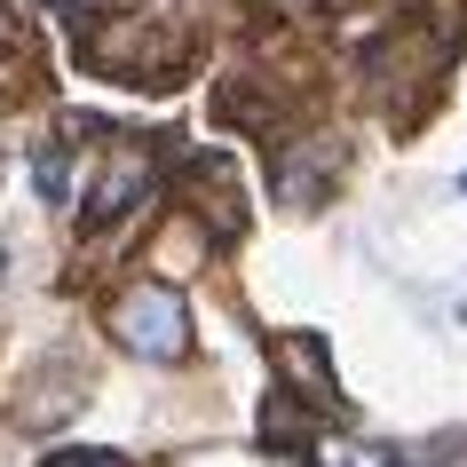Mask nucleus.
<instances>
[{"instance_id":"423d86ee","label":"nucleus","mask_w":467,"mask_h":467,"mask_svg":"<svg viewBox=\"0 0 467 467\" xmlns=\"http://www.w3.org/2000/svg\"><path fill=\"white\" fill-rule=\"evenodd\" d=\"M460 191H467V174H460Z\"/></svg>"},{"instance_id":"7ed1b4c3","label":"nucleus","mask_w":467,"mask_h":467,"mask_svg":"<svg viewBox=\"0 0 467 467\" xmlns=\"http://www.w3.org/2000/svg\"><path fill=\"white\" fill-rule=\"evenodd\" d=\"M309 467H396V460L380 451V443H317Z\"/></svg>"},{"instance_id":"f03ea898","label":"nucleus","mask_w":467,"mask_h":467,"mask_svg":"<svg viewBox=\"0 0 467 467\" xmlns=\"http://www.w3.org/2000/svg\"><path fill=\"white\" fill-rule=\"evenodd\" d=\"M143 191H150V159H143V150H119V159L96 174V198H88V214L111 222V214H127Z\"/></svg>"},{"instance_id":"20e7f679","label":"nucleus","mask_w":467,"mask_h":467,"mask_svg":"<svg viewBox=\"0 0 467 467\" xmlns=\"http://www.w3.org/2000/svg\"><path fill=\"white\" fill-rule=\"evenodd\" d=\"M32 174H40V191H48V198H72V159H64V143H40Z\"/></svg>"},{"instance_id":"39448f33","label":"nucleus","mask_w":467,"mask_h":467,"mask_svg":"<svg viewBox=\"0 0 467 467\" xmlns=\"http://www.w3.org/2000/svg\"><path fill=\"white\" fill-rule=\"evenodd\" d=\"M48 467H119V460H111V451H56Z\"/></svg>"},{"instance_id":"f257e3e1","label":"nucleus","mask_w":467,"mask_h":467,"mask_svg":"<svg viewBox=\"0 0 467 467\" xmlns=\"http://www.w3.org/2000/svg\"><path fill=\"white\" fill-rule=\"evenodd\" d=\"M111 333H119V348H135V357H150V365H174L182 348H191V309H182V294L174 285H127L119 301H111Z\"/></svg>"},{"instance_id":"0eeeda50","label":"nucleus","mask_w":467,"mask_h":467,"mask_svg":"<svg viewBox=\"0 0 467 467\" xmlns=\"http://www.w3.org/2000/svg\"><path fill=\"white\" fill-rule=\"evenodd\" d=\"M0 262H8V254H0Z\"/></svg>"}]
</instances>
